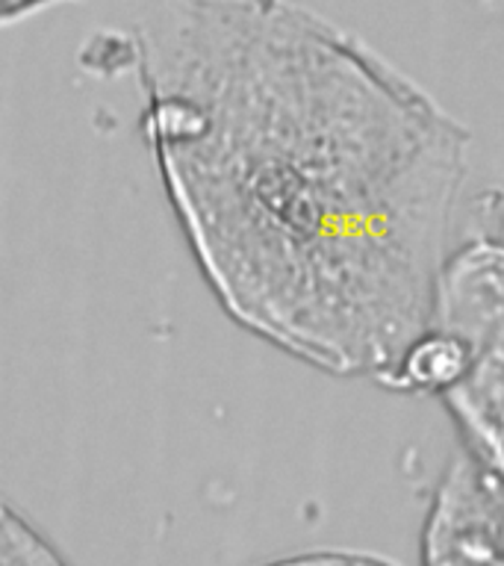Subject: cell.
Returning <instances> with one entry per match:
<instances>
[{"label":"cell","mask_w":504,"mask_h":566,"mask_svg":"<svg viewBox=\"0 0 504 566\" xmlns=\"http://www.w3.org/2000/svg\"><path fill=\"white\" fill-rule=\"evenodd\" d=\"M145 133L221 310L283 354L387 387L463 245V124L281 0H180L136 48Z\"/></svg>","instance_id":"cell-1"},{"label":"cell","mask_w":504,"mask_h":566,"mask_svg":"<svg viewBox=\"0 0 504 566\" xmlns=\"http://www.w3.org/2000/svg\"><path fill=\"white\" fill-rule=\"evenodd\" d=\"M458 343L460 371L442 392L460 449L504 478V237L475 233L451 254L437 316Z\"/></svg>","instance_id":"cell-2"},{"label":"cell","mask_w":504,"mask_h":566,"mask_svg":"<svg viewBox=\"0 0 504 566\" xmlns=\"http://www.w3.org/2000/svg\"><path fill=\"white\" fill-rule=\"evenodd\" d=\"M422 566H504V478L460 449L422 525Z\"/></svg>","instance_id":"cell-3"},{"label":"cell","mask_w":504,"mask_h":566,"mask_svg":"<svg viewBox=\"0 0 504 566\" xmlns=\"http://www.w3.org/2000/svg\"><path fill=\"white\" fill-rule=\"evenodd\" d=\"M0 566H69L62 555L0 499Z\"/></svg>","instance_id":"cell-4"},{"label":"cell","mask_w":504,"mask_h":566,"mask_svg":"<svg viewBox=\"0 0 504 566\" xmlns=\"http://www.w3.org/2000/svg\"><path fill=\"white\" fill-rule=\"evenodd\" d=\"M263 566H401L375 552L360 548H325V552H307V555H292L283 560H272Z\"/></svg>","instance_id":"cell-5"},{"label":"cell","mask_w":504,"mask_h":566,"mask_svg":"<svg viewBox=\"0 0 504 566\" xmlns=\"http://www.w3.org/2000/svg\"><path fill=\"white\" fill-rule=\"evenodd\" d=\"M44 0H0V18H12L30 7H39Z\"/></svg>","instance_id":"cell-6"}]
</instances>
